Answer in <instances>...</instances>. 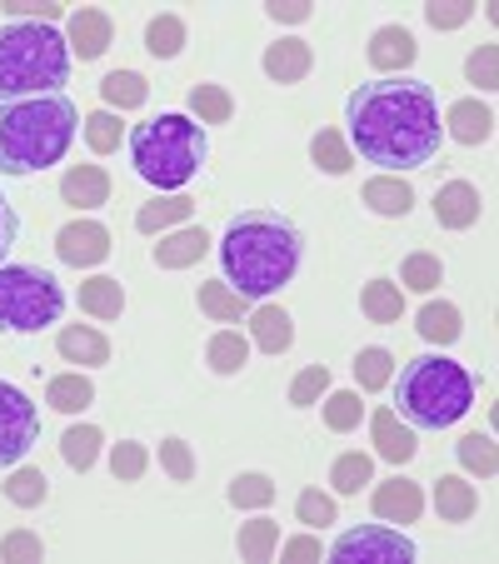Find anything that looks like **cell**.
Masks as SVG:
<instances>
[{"label": "cell", "mask_w": 499, "mask_h": 564, "mask_svg": "<svg viewBox=\"0 0 499 564\" xmlns=\"http://www.w3.org/2000/svg\"><path fill=\"white\" fill-rule=\"evenodd\" d=\"M345 126L350 145L365 165H380L384 175L420 171L440 155V100L425 80L414 75H380L350 90L345 100Z\"/></svg>", "instance_id": "1"}, {"label": "cell", "mask_w": 499, "mask_h": 564, "mask_svg": "<svg viewBox=\"0 0 499 564\" xmlns=\"http://www.w3.org/2000/svg\"><path fill=\"white\" fill-rule=\"evenodd\" d=\"M305 256V235L280 210H245L230 220L220 240V270L225 285L245 300H260L270 290L290 285Z\"/></svg>", "instance_id": "2"}, {"label": "cell", "mask_w": 499, "mask_h": 564, "mask_svg": "<svg viewBox=\"0 0 499 564\" xmlns=\"http://www.w3.org/2000/svg\"><path fill=\"white\" fill-rule=\"evenodd\" d=\"M80 110L65 96H31L0 106V175H35L70 150Z\"/></svg>", "instance_id": "3"}, {"label": "cell", "mask_w": 499, "mask_h": 564, "mask_svg": "<svg viewBox=\"0 0 499 564\" xmlns=\"http://www.w3.org/2000/svg\"><path fill=\"white\" fill-rule=\"evenodd\" d=\"M65 75H70V45L55 25L41 21H6L0 25V100L31 96H61Z\"/></svg>", "instance_id": "4"}, {"label": "cell", "mask_w": 499, "mask_h": 564, "mask_svg": "<svg viewBox=\"0 0 499 564\" xmlns=\"http://www.w3.org/2000/svg\"><path fill=\"white\" fill-rule=\"evenodd\" d=\"M394 415L410 430H449L475 405V375L445 355H414L394 380Z\"/></svg>", "instance_id": "5"}, {"label": "cell", "mask_w": 499, "mask_h": 564, "mask_svg": "<svg viewBox=\"0 0 499 564\" xmlns=\"http://www.w3.org/2000/svg\"><path fill=\"white\" fill-rule=\"evenodd\" d=\"M130 165L145 185L155 191H185V185L200 175L205 155H210V140H205V126L181 110L171 116H155L145 126L130 130Z\"/></svg>", "instance_id": "6"}, {"label": "cell", "mask_w": 499, "mask_h": 564, "mask_svg": "<svg viewBox=\"0 0 499 564\" xmlns=\"http://www.w3.org/2000/svg\"><path fill=\"white\" fill-rule=\"evenodd\" d=\"M65 315V290L41 265H0V330L35 335Z\"/></svg>", "instance_id": "7"}, {"label": "cell", "mask_w": 499, "mask_h": 564, "mask_svg": "<svg viewBox=\"0 0 499 564\" xmlns=\"http://www.w3.org/2000/svg\"><path fill=\"white\" fill-rule=\"evenodd\" d=\"M41 440V405L21 384L0 380V469H15Z\"/></svg>", "instance_id": "8"}, {"label": "cell", "mask_w": 499, "mask_h": 564, "mask_svg": "<svg viewBox=\"0 0 499 564\" xmlns=\"http://www.w3.org/2000/svg\"><path fill=\"white\" fill-rule=\"evenodd\" d=\"M325 554L340 564H410L414 540L390 524H360V530H345Z\"/></svg>", "instance_id": "9"}, {"label": "cell", "mask_w": 499, "mask_h": 564, "mask_svg": "<svg viewBox=\"0 0 499 564\" xmlns=\"http://www.w3.org/2000/svg\"><path fill=\"white\" fill-rule=\"evenodd\" d=\"M55 256L75 270H90L110 256V230L100 220H70L55 230Z\"/></svg>", "instance_id": "10"}, {"label": "cell", "mask_w": 499, "mask_h": 564, "mask_svg": "<svg viewBox=\"0 0 499 564\" xmlns=\"http://www.w3.org/2000/svg\"><path fill=\"white\" fill-rule=\"evenodd\" d=\"M375 514H380L384 524H414L420 520V510H425V495H420V485L404 475H390L375 485Z\"/></svg>", "instance_id": "11"}, {"label": "cell", "mask_w": 499, "mask_h": 564, "mask_svg": "<svg viewBox=\"0 0 499 564\" xmlns=\"http://www.w3.org/2000/svg\"><path fill=\"white\" fill-rule=\"evenodd\" d=\"M65 31H70V51L80 55V61H100V55L110 51V41H116V21H110L106 11H96V6L75 11Z\"/></svg>", "instance_id": "12"}, {"label": "cell", "mask_w": 499, "mask_h": 564, "mask_svg": "<svg viewBox=\"0 0 499 564\" xmlns=\"http://www.w3.org/2000/svg\"><path fill=\"white\" fill-rule=\"evenodd\" d=\"M370 65L384 75H400L414 65V55H420V45H414V35L404 31V25H380V31L370 35Z\"/></svg>", "instance_id": "13"}, {"label": "cell", "mask_w": 499, "mask_h": 564, "mask_svg": "<svg viewBox=\"0 0 499 564\" xmlns=\"http://www.w3.org/2000/svg\"><path fill=\"white\" fill-rule=\"evenodd\" d=\"M370 435H375V449H380V459H390V465H410L414 449H420L414 430L404 425V420L394 415L390 405L375 410V415H370Z\"/></svg>", "instance_id": "14"}, {"label": "cell", "mask_w": 499, "mask_h": 564, "mask_svg": "<svg viewBox=\"0 0 499 564\" xmlns=\"http://www.w3.org/2000/svg\"><path fill=\"white\" fill-rule=\"evenodd\" d=\"M61 200L75 205V210H96V205L110 200V175L100 165H70L61 175Z\"/></svg>", "instance_id": "15"}, {"label": "cell", "mask_w": 499, "mask_h": 564, "mask_svg": "<svg viewBox=\"0 0 499 564\" xmlns=\"http://www.w3.org/2000/svg\"><path fill=\"white\" fill-rule=\"evenodd\" d=\"M435 220L445 230H469L479 220V191L469 181H449L435 191Z\"/></svg>", "instance_id": "16"}, {"label": "cell", "mask_w": 499, "mask_h": 564, "mask_svg": "<svg viewBox=\"0 0 499 564\" xmlns=\"http://www.w3.org/2000/svg\"><path fill=\"white\" fill-rule=\"evenodd\" d=\"M310 65H315V51H310V41H300V35H285V41H275L265 51V75L270 80H280V86L305 80Z\"/></svg>", "instance_id": "17"}, {"label": "cell", "mask_w": 499, "mask_h": 564, "mask_svg": "<svg viewBox=\"0 0 499 564\" xmlns=\"http://www.w3.org/2000/svg\"><path fill=\"white\" fill-rule=\"evenodd\" d=\"M445 130L459 140V145H485L495 135V110L485 100H455L445 110Z\"/></svg>", "instance_id": "18"}, {"label": "cell", "mask_w": 499, "mask_h": 564, "mask_svg": "<svg viewBox=\"0 0 499 564\" xmlns=\"http://www.w3.org/2000/svg\"><path fill=\"white\" fill-rule=\"evenodd\" d=\"M205 250H210V235H205L200 225H185V230L160 235L155 265H160V270H185V265H195V260H200Z\"/></svg>", "instance_id": "19"}, {"label": "cell", "mask_w": 499, "mask_h": 564, "mask_svg": "<svg viewBox=\"0 0 499 564\" xmlns=\"http://www.w3.org/2000/svg\"><path fill=\"white\" fill-rule=\"evenodd\" d=\"M475 510H479V495H475V485H469L465 475H440L435 479V514L445 524L475 520Z\"/></svg>", "instance_id": "20"}, {"label": "cell", "mask_w": 499, "mask_h": 564, "mask_svg": "<svg viewBox=\"0 0 499 564\" xmlns=\"http://www.w3.org/2000/svg\"><path fill=\"white\" fill-rule=\"evenodd\" d=\"M250 345H260L265 355H285L295 345V325L280 305H260L250 310Z\"/></svg>", "instance_id": "21"}, {"label": "cell", "mask_w": 499, "mask_h": 564, "mask_svg": "<svg viewBox=\"0 0 499 564\" xmlns=\"http://www.w3.org/2000/svg\"><path fill=\"white\" fill-rule=\"evenodd\" d=\"M414 330L425 335L430 345H455L459 335H465V315H459L449 300H430V305H420V315H414Z\"/></svg>", "instance_id": "22"}, {"label": "cell", "mask_w": 499, "mask_h": 564, "mask_svg": "<svg viewBox=\"0 0 499 564\" xmlns=\"http://www.w3.org/2000/svg\"><path fill=\"white\" fill-rule=\"evenodd\" d=\"M55 350L70 365H106L110 360V340L100 330H90V325H65V330L55 335Z\"/></svg>", "instance_id": "23"}, {"label": "cell", "mask_w": 499, "mask_h": 564, "mask_svg": "<svg viewBox=\"0 0 499 564\" xmlns=\"http://www.w3.org/2000/svg\"><path fill=\"white\" fill-rule=\"evenodd\" d=\"M195 215V200L191 195H165V200H150V205H140L135 210V230L140 235H165L171 225H185Z\"/></svg>", "instance_id": "24"}, {"label": "cell", "mask_w": 499, "mask_h": 564, "mask_svg": "<svg viewBox=\"0 0 499 564\" xmlns=\"http://www.w3.org/2000/svg\"><path fill=\"white\" fill-rule=\"evenodd\" d=\"M90 400H96V384H90V375H51V384H45V405L61 410V415H75V410H86Z\"/></svg>", "instance_id": "25"}, {"label": "cell", "mask_w": 499, "mask_h": 564, "mask_svg": "<svg viewBox=\"0 0 499 564\" xmlns=\"http://www.w3.org/2000/svg\"><path fill=\"white\" fill-rule=\"evenodd\" d=\"M195 300H200V310H205L210 319H220V325H240V319L250 315V300L235 295L225 280H205V285L195 290Z\"/></svg>", "instance_id": "26"}, {"label": "cell", "mask_w": 499, "mask_h": 564, "mask_svg": "<svg viewBox=\"0 0 499 564\" xmlns=\"http://www.w3.org/2000/svg\"><path fill=\"white\" fill-rule=\"evenodd\" d=\"M365 205H370L375 215H410V205H414V191H410V181H400V175H375L370 185H365Z\"/></svg>", "instance_id": "27"}, {"label": "cell", "mask_w": 499, "mask_h": 564, "mask_svg": "<svg viewBox=\"0 0 499 564\" xmlns=\"http://www.w3.org/2000/svg\"><path fill=\"white\" fill-rule=\"evenodd\" d=\"M80 310L96 315V319H120V310H126V290H120V280L90 275L86 285H80Z\"/></svg>", "instance_id": "28"}, {"label": "cell", "mask_w": 499, "mask_h": 564, "mask_svg": "<svg viewBox=\"0 0 499 564\" xmlns=\"http://www.w3.org/2000/svg\"><path fill=\"white\" fill-rule=\"evenodd\" d=\"M360 310H365V319H375V325H394V319L404 315V290L394 285V280H370L360 295Z\"/></svg>", "instance_id": "29"}, {"label": "cell", "mask_w": 499, "mask_h": 564, "mask_svg": "<svg viewBox=\"0 0 499 564\" xmlns=\"http://www.w3.org/2000/svg\"><path fill=\"white\" fill-rule=\"evenodd\" d=\"M100 96H106L110 110H140L150 100V86H145V75H135V70H110L100 80Z\"/></svg>", "instance_id": "30"}, {"label": "cell", "mask_w": 499, "mask_h": 564, "mask_svg": "<svg viewBox=\"0 0 499 564\" xmlns=\"http://www.w3.org/2000/svg\"><path fill=\"white\" fill-rule=\"evenodd\" d=\"M205 360H210L215 375H240L245 360H250V340H245L240 330H220V335H210V345H205Z\"/></svg>", "instance_id": "31"}, {"label": "cell", "mask_w": 499, "mask_h": 564, "mask_svg": "<svg viewBox=\"0 0 499 564\" xmlns=\"http://www.w3.org/2000/svg\"><path fill=\"white\" fill-rule=\"evenodd\" d=\"M100 445H106V435H100L96 425H70V430L61 435V455H65V465L80 469V475H86V469L100 459Z\"/></svg>", "instance_id": "32"}, {"label": "cell", "mask_w": 499, "mask_h": 564, "mask_svg": "<svg viewBox=\"0 0 499 564\" xmlns=\"http://www.w3.org/2000/svg\"><path fill=\"white\" fill-rule=\"evenodd\" d=\"M235 550H240V560L265 564L270 554L280 550V524H275V520H250V524H240V534H235Z\"/></svg>", "instance_id": "33"}, {"label": "cell", "mask_w": 499, "mask_h": 564, "mask_svg": "<svg viewBox=\"0 0 499 564\" xmlns=\"http://www.w3.org/2000/svg\"><path fill=\"white\" fill-rule=\"evenodd\" d=\"M6 500L21 505V510H35V505L51 500V479H45L35 465H15L11 479H6Z\"/></svg>", "instance_id": "34"}, {"label": "cell", "mask_w": 499, "mask_h": 564, "mask_svg": "<svg viewBox=\"0 0 499 564\" xmlns=\"http://www.w3.org/2000/svg\"><path fill=\"white\" fill-rule=\"evenodd\" d=\"M310 160H315L325 175H345L355 165V150L345 145L340 130H319V135L310 140Z\"/></svg>", "instance_id": "35"}, {"label": "cell", "mask_w": 499, "mask_h": 564, "mask_svg": "<svg viewBox=\"0 0 499 564\" xmlns=\"http://www.w3.org/2000/svg\"><path fill=\"white\" fill-rule=\"evenodd\" d=\"M235 116V96L225 86H195L191 90V120L200 126H225Z\"/></svg>", "instance_id": "36"}, {"label": "cell", "mask_w": 499, "mask_h": 564, "mask_svg": "<svg viewBox=\"0 0 499 564\" xmlns=\"http://www.w3.org/2000/svg\"><path fill=\"white\" fill-rule=\"evenodd\" d=\"M275 500V479L260 475V469H245V475L230 479V505L235 510H265Z\"/></svg>", "instance_id": "37"}, {"label": "cell", "mask_w": 499, "mask_h": 564, "mask_svg": "<svg viewBox=\"0 0 499 564\" xmlns=\"http://www.w3.org/2000/svg\"><path fill=\"white\" fill-rule=\"evenodd\" d=\"M181 45H185V21L181 15H155V21L145 25V51L155 55V61H171V55H181Z\"/></svg>", "instance_id": "38"}, {"label": "cell", "mask_w": 499, "mask_h": 564, "mask_svg": "<svg viewBox=\"0 0 499 564\" xmlns=\"http://www.w3.org/2000/svg\"><path fill=\"white\" fill-rule=\"evenodd\" d=\"M440 280H445V265H440V256H430V250H414V256H404V265H400V285L404 290H420V295H430Z\"/></svg>", "instance_id": "39"}, {"label": "cell", "mask_w": 499, "mask_h": 564, "mask_svg": "<svg viewBox=\"0 0 499 564\" xmlns=\"http://www.w3.org/2000/svg\"><path fill=\"white\" fill-rule=\"evenodd\" d=\"M370 475H375V459L360 455V449H350V455L335 459L329 485H335V495H360V485H370Z\"/></svg>", "instance_id": "40"}, {"label": "cell", "mask_w": 499, "mask_h": 564, "mask_svg": "<svg viewBox=\"0 0 499 564\" xmlns=\"http://www.w3.org/2000/svg\"><path fill=\"white\" fill-rule=\"evenodd\" d=\"M355 380H360V390H384V384L394 380V355L380 350V345H370V350L355 355Z\"/></svg>", "instance_id": "41"}, {"label": "cell", "mask_w": 499, "mask_h": 564, "mask_svg": "<svg viewBox=\"0 0 499 564\" xmlns=\"http://www.w3.org/2000/svg\"><path fill=\"white\" fill-rule=\"evenodd\" d=\"M360 420H365L360 394H355V390H329V400H325V425L335 430V435H350Z\"/></svg>", "instance_id": "42"}, {"label": "cell", "mask_w": 499, "mask_h": 564, "mask_svg": "<svg viewBox=\"0 0 499 564\" xmlns=\"http://www.w3.org/2000/svg\"><path fill=\"white\" fill-rule=\"evenodd\" d=\"M459 465H465L469 469V475H479V479H489V475H495V469H499V455H495V440H489V435H479V430H475V435H465V440H459Z\"/></svg>", "instance_id": "43"}, {"label": "cell", "mask_w": 499, "mask_h": 564, "mask_svg": "<svg viewBox=\"0 0 499 564\" xmlns=\"http://www.w3.org/2000/svg\"><path fill=\"white\" fill-rule=\"evenodd\" d=\"M86 140L96 155H110V150H120V140H126V126H120L116 110H96V116H86Z\"/></svg>", "instance_id": "44"}, {"label": "cell", "mask_w": 499, "mask_h": 564, "mask_svg": "<svg viewBox=\"0 0 499 564\" xmlns=\"http://www.w3.org/2000/svg\"><path fill=\"white\" fill-rule=\"evenodd\" d=\"M150 469V449L140 445V440H120L116 449H110V475L116 479H140Z\"/></svg>", "instance_id": "45"}, {"label": "cell", "mask_w": 499, "mask_h": 564, "mask_svg": "<svg viewBox=\"0 0 499 564\" xmlns=\"http://www.w3.org/2000/svg\"><path fill=\"white\" fill-rule=\"evenodd\" d=\"M160 465H165V475L175 479V485H191L195 479V449L185 445V440H160Z\"/></svg>", "instance_id": "46"}, {"label": "cell", "mask_w": 499, "mask_h": 564, "mask_svg": "<svg viewBox=\"0 0 499 564\" xmlns=\"http://www.w3.org/2000/svg\"><path fill=\"white\" fill-rule=\"evenodd\" d=\"M41 554H45V544H41V534H31V530H11L0 540V560L6 564H41Z\"/></svg>", "instance_id": "47"}, {"label": "cell", "mask_w": 499, "mask_h": 564, "mask_svg": "<svg viewBox=\"0 0 499 564\" xmlns=\"http://www.w3.org/2000/svg\"><path fill=\"white\" fill-rule=\"evenodd\" d=\"M319 394H329V370L325 365H305L290 384V405H315Z\"/></svg>", "instance_id": "48"}, {"label": "cell", "mask_w": 499, "mask_h": 564, "mask_svg": "<svg viewBox=\"0 0 499 564\" xmlns=\"http://www.w3.org/2000/svg\"><path fill=\"white\" fill-rule=\"evenodd\" d=\"M465 75H469V86L495 90V86H499V45H479V51L469 55Z\"/></svg>", "instance_id": "49"}, {"label": "cell", "mask_w": 499, "mask_h": 564, "mask_svg": "<svg viewBox=\"0 0 499 564\" xmlns=\"http://www.w3.org/2000/svg\"><path fill=\"white\" fill-rule=\"evenodd\" d=\"M469 15H475L469 0H435V6H425V21L435 25V31H459Z\"/></svg>", "instance_id": "50"}, {"label": "cell", "mask_w": 499, "mask_h": 564, "mask_svg": "<svg viewBox=\"0 0 499 564\" xmlns=\"http://www.w3.org/2000/svg\"><path fill=\"white\" fill-rule=\"evenodd\" d=\"M295 520L300 524H319V530H325V524H335V500L319 495V490H305L295 500Z\"/></svg>", "instance_id": "51"}, {"label": "cell", "mask_w": 499, "mask_h": 564, "mask_svg": "<svg viewBox=\"0 0 499 564\" xmlns=\"http://www.w3.org/2000/svg\"><path fill=\"white\" fill-rule=\"evenodd\" d=\"M6 11L15 15V21H41V25H51V21H61L65 15V6H55V0H6Z\"/></svg>", "instance_id": "52"}, {"label": "cell", "mask_w": 499, "mask_h": 564, "mask_svg": "<svg viewBox=\"0 0 499 564\" xmlns=\"http://www.w3.org/2000/svg\"><path fill=\"white\" fill-rule=\"evenodd\" d=\"M15 235H21V220H15L11 200H6V191H0V265H6V256H11Z\"/></svg>", "instance_id": "53"}, {"label": "cell", "mask_w": 499, "mask_h": 564, "mask_svg": "<svg viewBox=\"0 0 499 564\" xmlns=\"http://www.w3.org/2000/svg\"><path fill=\"white\" fill-rule=\"evenodd\" d=\"M265 11H270V21L300 25V21H310V0H270Z\"/></svg>", "instance_id": "54"}, {"label": "cell", "mask_w": 499, "mask_h": 564, "mask_svg": "<svg viewBox=\"0 0 499 564\" xmlns=\"http://www.w3.org/2000/svg\"><path fill=\"white\" fill-rule=\"evenodd\" d=\"M319 554H325V550H319V540H310V534H295V540H290V544H280V560H285V564L319 560Z\"/></svg>", "instance_id": "55"}]
</instances>
